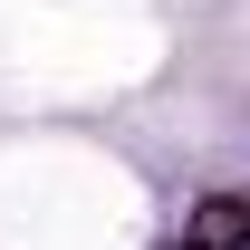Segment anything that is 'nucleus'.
<instances>
[{
  "mask_svg": "<svg viewBox=\"0 0 250 250\" xmlns=\"http://www.w3.org/2000/svg\"><path fill=\"white\" fill-rule=\"evenodd\" d=\"M241 241H250V192H212L183 231V250H241Z\"/></svg>",
  "mask_w": 250,
  "mask_h": 250,
  "instance_id": "1",
  "label": "nucleus"
}]
</instances>
